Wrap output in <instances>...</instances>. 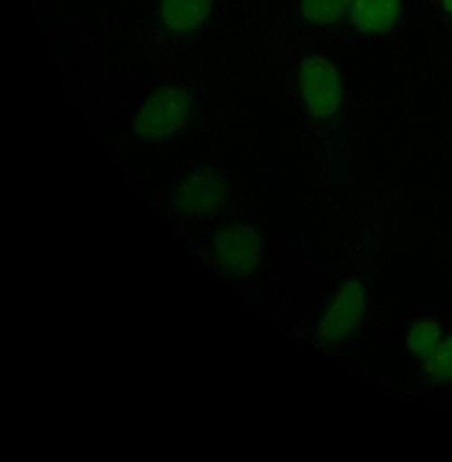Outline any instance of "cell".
Returning <instances> with one entry per match:
<instances>
[{
	"instance_id": "cell-7",
	"label": "cell",
	"mask_w": 452,
	"mask_h": 462,
	"mask_svg": "<svg viewBox=\"0 0 452 462\" xmlns=\"http://www.w3.org/2000/svg\"><path fill=\"white\" fill-rule=\"evenodd\" d=\"M353 0H300L303 17L313 23H333L340 20Z\"/></svg>"
},
{
	"instance_id": "cell-5",
	"label": "cell",
	"mask_w": 452,
	"mask_h": 462,
	"mask_svg": "<svg viewBox=\"0 0 452 462\" xmlns=\"http://www.w3.org/2000/svg\"><path fill=\"white\" fill-rule=\"evenodd\" d=\"M210 4L211 0H161V26L173 34L196 32L210 15Z\"/></svg>"
},
{
	"instance_id": "cell-6",
	"label": "cell",
	"mask_w": 452,
	"mask_h": 462,
	"mask_svg": "<svg viewBox=\"0 0 452 462\" xmlns=\"http://www.w3.org/2000/svg\"><path fill=\"white\" fill-rule=\"evenodd\" d=\"M400 0H353L352 23L364 33H386L397 23Z\"/></svg>"
},
{
	"instance_id": "cell-1",
	"label": "cell",
	"mask_w": 452,
	"mask_h": 462,
	"mask_svg": "<svg viewBox=\"0 0 452 462\" xmlns=\"http://www.w3.org/2000/svg\"><path fill=\"white\" fill-rule=\"evenodd\" d=\"M229 194V180L218 167L199 163L192 166L172 188L170 204L180 217H213Z\"/></svg>"
},
{
	"instance_id": "cell-2",
	"label": "cell",
	"mask_w": 452,
	"mask_h": 462,
	"mask_svg": "<svg viewBox=\"0 0 452 462\" xmlns=\"http://www.w3.org/2000/svg\"><path fill=\"white\" fill-rule=\"evenodd\" d=\"M191 118L188 94L178 85L156 88L137 112L134 123L135 139L140 143L167 142L177 136Z\"/></svg>"
},
{
	"instance_id": "cell-8",
	"label": "cell",
	"mask_w": 452,
	"mask_h": 462,
	"mask_svg": "<svg viewBox=\"0 0 452 462\" xmlns=\"http://www.w3.org/2000/svg\"><path fill=\"white\" fill-rule=\"evenodd\" d=\"M443 6L446 12L452 15V0H443Z\"/></svg>"
},
{
	"instance_id": "cell-4",
	"label": "cell",
	"mask_w": 452,
	"mask_h": 462,
	"mask_svg": "<svg viewBox=\"0 0 452 462\" xmlns=\"http://www.w3.org/2000/svg\"><path fill=\"white\" fill-rule=\"evenodd\" d=\"M300 93L311 115L329 118L343 101V86L337 69L321 56L310 55L297 67Z\"/></svg>"
},
{
	"instance_id": "cell-3",
	"label": "cell",
	"mask_w": 452,
	"mask_h": 462,
	"mask_svg": "<svg viewBox=\"0 0 452 462\" xmlns=\"http://www.w3.org/2000/svg\"><path fill=\"white\" fill-rule=\"evenodd\" d=\"M261 245L259 232L250 224H226L213 235V259L223 274L245 277L259 270Z\"/></svg>"
}]
</instances>
